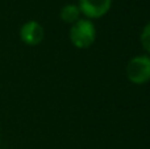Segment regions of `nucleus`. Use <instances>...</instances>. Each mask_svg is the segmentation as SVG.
<instances>
[{
    "mask_svg": "<svg viewBox=\"0 0 150 149\" xmlns=\"http://www.w3.org/2000/svg\"><path fill=\"white\" fill-rule=\"evenodd\" d=\"M96 25L92 20L82 17L70 25L69 38L76 49H88L96 41Z\"/></svg>",
    "mask_w": 150,
    "mask_h": 149,
    "instance_id": "obj_1",
    "label": "nucleus"
},
{
    "mask_svg": "<svg viewBox=\"0 0 150 149\" xmlns=\"http://www.w3.org/2000/svg\"><path fill=\"white\" fill-rule=\"evenodd\" d=\"M125 74L128 81L137 86L150 82V55L138 54L132 57L127 63Z\"/></svg>",
    "mask_w": 150,
    "mask_h": 149,
    "instance_id": "obj_2",
    "label": "nucleus"
},
{
    "mask_svg": "<svg viewBox=\"0 0 150 149\" xmlns=\"http://www.w3.org/2000/svg\"><path fill=\"white\" fill-rule=\"evenodd\" d=\"M113 0H78L80 13L88 20L101 18L111 11Z\"/></svg>",
    "mask_w": 150,
    "mask_h": 149,
    "instance_id": "obj_3",
    "label": "nucleus"
},
{
    "mask_svg": "<svg viewBox=\"0 0 150 149\" xmlns=\"http://www.w3.org/2000/svg\"><path fill=\"white\" fill-rule=\"evenodd\" d=\"M20 38L28 46H37L45 38V29L38 21L28 20L20 28Z\"/></svg>",
    "mask_w": 150,
    "mask_h": 149,
    "instance_id": "obj_4",
    "label": "nucleus"
},
{
    "mask_svg": "<svg viewBox=\"0 0 150 149\" xmlns=\"http://www.w3.org/2000/svg\"><path fill=\"white\" fill-rule=\"evenodd\" d=\"M59 17L65 24L73 25L79 18H82V13H80V9H79V7H78V4H66L61 8Z\"/></svg>",
    "mask_w": 150,
    "mask_h": 149,
    "instance_id": "obj_5",
    "label": "nucleus"
},
{
    "mask_svg": "<svg viewBox=\"0 0 150 149\" xmlns=\"http://www.w3.org/2000/svg\"><path fill=\"white\" fill-rule=\"evenodd\" d=\"M140 42L142 49L146 52V54L150 55V20L145 24L140 34Z\"/></svg>",
    "mask_w": 150,
    "mask_h": 149,
    "instance_id": "obj_6",
    "label": "nucleus"
}]
</instances>
